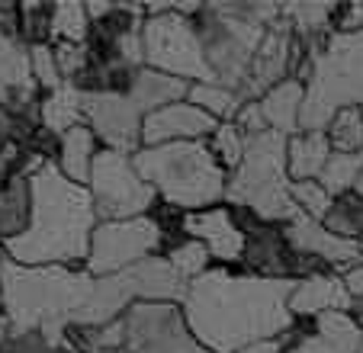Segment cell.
<instances>
[{"instance_id": "18", "label": "cell", "mask_w": 363, "mask_h": 353, "mask_svg": "<svg viewBox=\"0 0 363 353\" xmlns=\"http://www.w3.org/2000/svg\"><path fill=\"white\" fill-rule=\"evenodd\" d=\"M29 225V174H16L0 184V245L13 241Z\"/></svg>"}, {"instance_id": "21", "label": "cell", "mask_w": 363, "mask_h": 353, "mask_svg": "<svg viewBox=\"0 0 363 353\" xmlns=\"http://www.w3.org/2000/svg\"><path fill=\"white\" fill-rule=\"evenodd\" d=\"M325 138H328L335 155H357L363 151V109L344 106L325 123Z\"/></svg>"}, {"instance_id": "10", "label": "cell", "mask_w": 363, "mask_h": 353, "mask_svg": "<svg viewBox=\"0 0 363 353\" xmlns=\"http://www.w3.org/2000/svg\"><path fill=\"white\" fill-rule=\"evenodd\" d=\"M84 125L106 151L135 155L142 148V116L125 94H84Z\"/></svg>"}, {"instance_id": "14", "label": "cell", "mask_w": 363, "mask_h": 353, "mask_svg": "<svg viewBox=\"0 0 363 353\" xmlns=\"http://www.w3.org/2000/svg\"><path fill=\"white\" fill-rule=\"evenodd\" d=\"M186 90H190L186 81H177V77L161 74V71H151V68H138L132 74L129 87H125V100L138 109V116H148L161 106L186 100Z\"/></svg>"}, {"instance_id": "28", "label": "cell", "mask_w": 363, "mask_h": 353, "mask_svg": "<svg viewBox=\"0 0 363 353\" xmlns=\"http://www.w3.org/2000/svg\"><path fill=\"white\" fill-rule=\"evenodd\" d=\"M289 199H293L296 212L299 215H308L322 222L325 212L331 209V196L325 193V186L318 180H299V184H289Z\"/></svg>"}, {"instance_id": "29", "label": "cell", "mask_w": 363, "mask_h": 353, "mask_svg": "<svg viewBox=\"0 0 363 353\" xmlns=\"http://www.w3.org/2000/svg\"><path fill=\"white\" fill-rule=\"evenodd\" d=\"M48 20H52V4H20V42L23 45H42V42H48Z\"/></svg>"}, {"instance_id": "16", "label": "cell", "mask_w": 363, "mask_h": 353, "mask_svg": "<svg viewBox=\"0 0 363 353\" xmlns=\"http://www.w3.org/2000/svg\"><path fill=\"white\" fill-rule=\"evenodd\" d=\"M331 157V145L325 132H296L286 138V176L289 184L318 180L322 167Z\"/></svg>"}, {"instance_id": "13", "label": "cell", "mask_w": 363, "mask_h": 353, "mask_svg": "<svg viewBox=\"0 0 363 353\" xmlns=\"http://www.w3.org/2000/svg\"><path fill=\"white\" fill-rule=\"evenodd\" d=\"M257 103V113H261L264 125L277 135H296L302 129V103H306V84L296 81V77H286L277 87H270L267 94Z\"/></svg>"}, {"instance_id": "5", "label": "cell", "mask_w": 363, "mask_h": 353, "mask_svg": "<svg viewBox=\"0 0 363 353\" xmlns=\"http://www.w3.org/2000/svg\"><path fill=\"white\" fill-rule=\"evenodd\" d=\"M225 199L264 225H286L296 215L286 176V135L270 129L245 135V157L228 174Z\"/></svg>"}, {"instance_id": "26", "label": "cell", "mask_w": 363, "mask_h": 353, "mask_svg": "<svg viewBox=\"0 0 363 353\" xmlns=\"http://www.w3.org/2000/svg\"><path fill=\"white\" fill-rule=\"evenodd\" d=\"M71 350L68 337H48L42 331H13L10 327L7 337L0 340V353H65Z\"/></svg>"}, {"instance_id": "15", "label": "cell", "mask_w": 363, "mask_h": 353, "mask_svg": "<svg viewBox=\"0 0 363 353\" xmlns=\"http://www.w3.org/2000/svg\"><path fill=\"white\" fill-rule=\"evenodd\" d=\"M96 151H100V142H96L94 132L81 123V125H74V129H68L65 135H58V148H55L52 164L68 176L71 184L87 186L90 170H94V161H96Z\"/></svg>"}, {"instance_id": "24", "label": "cell", "mask_w": 363, "mask_h": 353, "mask_svg": "<svg viewBox=\"0 0 363 353\" xmlns=\"http://www.w3.org/2000/svg\"><path fill=\"white\" fill-rule=\"evenodd\" d=\"M164 260L174 267V273H177L180 279H186V283H193V279L203 276V273L213 267L209 251H206L199 241H193V238H177L164 251Z\"/></svg>"}, {"instance_id": "22", "label": "cell", "mask_w": 363, "mask_h": 353, "mask_svg": "<svg viewBox=\"0 0 363 353\" xmlns=\"http://www.w3.org/2000/svg\"><path fill=\"white\" fill-rule=\"evenodd\" d=\"M322 225L344 241H357L363 235V199L357 193H344V196L331 199V209L325 212Z\"/></svg>"}, {"instance_id": "33", "label": "cell", "mask_w": 363, "mask_h": 353, "mask_svg": "<svg viewBox=\"0 0 363 353\" xmlns=\"http://www.w3.org/2000/svg\"><path fill=\"white\" fill-rule=\"evenodd\" d=\"M357 251L363 254V235H360V238H357Z\"/></svg>"}, {"instance_id": "25", "label": "cell", "mask_w": 363, "mask_h": 353, "mask_svg": "<svg viewBox=\"0 0 363 353\" xmlns=\"http://www.w3.org/2000/svg\"><path fill=\"white\" fill-rule=\"evenodd\" d=\"M206 145H209V151L216 155V161H219V167L225 174H232L241 164V157H245V132L235 123H219L213 135L206 138Z\"/></svg>"}, {"instance_id": "6", "label": "cell", "mask_w": 363, "mask_h": 353, "mask_svg": "<svg viewBox=\"0 0 363 353\" xmlns=\"http://www.w3.org/2000/svg\"><path fill=\"white\" fill-rule=\"evenodd\" d=\"M142 10H145V23H142L145 68L171 74L186 84H219L213 77L209 62H206L193 16L177 13L174 4H158V7H142Z\"/></svg>"}, {"instance_id": "27", "label": "cell", "mask_w": 363, "mask_h": 353, "mask_svg": "<svg viewBox=\"0 0 363 353\" xmlns=\"http://www.w3.org/2000/svg\"><path fill=\"white\" fill-rule=\"evenodd\" d=\"M26 58H29V77H33V84L42 90V94L62 87V74H58L55 48H52V42L26 45Z\"/></svg>"}, {"instance_id": "32", "label": "cell", "mask_w": 363, "mask_h": 353, "mask_svg": "<svg viewBox=\"0 0 363 353\" xmlns=\"http://www.w3.org/2000/svg\"><path fill=\"white\" fill-rule=\"evenodd\" d=\"M354 193H357V196L363 199V170H360V176H357V184H354Z\"/></svg>"}, {"instance_id": "11", "label": "cell", "mask_w": 363, "mask_h": 353, "mask_svg": "<svg viewBox=\"0 0 363 353\" xmlns=\"http://www.w3.org/2000/svg\"><path fill=\"white\" fill-rule=\"evenodd\" d=\"M216 125L219 123L209 113L180 100L142 116V148L174 145V142H206L216 132Z\"/></svg>"}, {"instance_id": "34", "label": "cell", "mask_w": 363, "mask_h": 353, "mask_svg": "<svg viewBox=\"0 0 363 353\" xmlns=\"http://www.w3.org/2000/svg\"><path fill=\"white\" fill-rule=\"evenodd\" d=\"M65 353H77V350H65Z\"/></svg>"}, {"instance_id": "8", "label": "cell", "mask_w": 363, "mask_h": 353, "mask_svg": "<svg viewBox=\"0 0 363 353\" xmlns=\"http://www.w3.org/2000/svg\"><path fill=\"white\" fill-rule=\"evenodd\" d=\"M87 193L94 199L96 222H123V218L151 215L158 196L142 174L132 164V155H119V151H96L94 170L87 180Z\"/></svg>"}, {"instance_id": "4", "label": "cell", "mask_w": 363, "mask_h": 353, "mask_svg": "<svg viewBox=\"0 0 363 353\" xmlns=\"http://www.w3.org/2000/svg\"><path fill=\"white\" fill-rule=\"evenodd\" d=\"M132 164L142 180L155 190L161 206L180 212H199L219 206L225 199L228 174L219 167L216 155L206 142H174L138 148Z\"/></svg>"}, {"instance_id": "35", "label": "cell", "mask_w": 363, "mask_h": 353, "mask_svg": "<svg viewBox=\"0 0 363 353\" xmlns=\"http://www.w3.org/2000/svg\"><path fill=\"white\" fill-rule=\"evenodd\" d=\"M360 353H363V344H360Z\"/></svg>"}, {"instance_id": "36", "label": "cell", "mask_w": 363, "mask_h": 353, "mask_svg": "<svg viewBox=\"0 0 363 353\" xmlns=\"http://www.w3.org/2000/svg\"><path fill=\"white\" fill-rule=\"evenodd\" d=\"M360 109H363V106H360Z\"/></svg>"}, {"instance_id": "9", "label": "cell", "mask_w": 363, "mask_h": 353, "mask_svg": "<svg viewBox=\"0 0 363 353\" xmlns=\"http://www.w3.org/2000/svg\"><path fill=\"white\" fill-rule=\"evenodd\" d=\"M184 238H193L209 251V260L219 267H238L245 254V212L232 206H209L180 215Z\"/></svg>"}, {"instance_id": "12", "label": "cell", "mask_w": 363, "mask_h": 353, "mask_svg": "<svg viewBox=\"0 0 363 353\" xmlns=\"http://www.w3.org/2000/svg\"><path fill=\"white\" fill-rule=\"evenodd\" d=\"M350 296L344 289L337 273H308V276L293 279L289 289V315L293 318H318L325 312H347L350 308Z\"/></svg>"}, {"instance_id": "20", "label": "cell", "mask_w": 363, "mask_h": 353, "mask_svg": "<svg viewBox=\"0 0 363 353\" xmlns=\"http://www.w3.org/2000/svg\"><path fill=\"white\" fill-rule=\"evenodd\" d=\"M90 39V16L84 4L65 0V4H52V20H48V42H71L81 45Z\"/></svg>"}, {"instance_id": "3", "label": "cell", "mask_w": 363, "mask_h": 353, "mask_svg": "<svg viewBox=\"0 0 363 353\" xmlns=\"http://www.w3.org/2000/svg\"><path fill=\"white\" fill-rule=\"evenodd\" d=\"M94 286L84 267H23L0 257L4 318L13 331H42L65 340Z\"/></svg>"}, {"instance_id": "19", "label": "cell", "mask_w": 363, "mask_h": 353, "mask_svg": "<svg viewBox=\"0 0 363 353\" xmlns=\"http://www.w3.org/2000/svg\"><path fill=\"white\" fill-rule=\"evenodd\" d=\"M186 103H193L196 109L209 113L216 123H232L235 113L245 106L241 94H235L232 87H225V84H190Z\"/></svg>"}, {"instance_id": "17", "label": "cell", "mask_w": 363, "mask_h": 353, "mask_svg": "<svg viewBox=\"0 0 363 353\" xmlns=\"http://www.w3.org/2000/svg\"><path fill=\"white\" fill-rule=\"evenodd\" d=\"M84 123V94L71 84L42 94L39 103V129H45L48 135H65L68 129Z\"/></svg>"}, {"instance_id": "1", "label": "cell", "mask_w": 363, "mask_h": 353, "mask_svg": "<svg viewBox=\"0 0 363 353\" xmlns=\"http://www.w3.org/2000/svg\"><path fill=\"white\" fill-rule=\"evenodd\" d=\"M289 289L293 279L209 267L186 286L180 315L193 340L209 353H241L251 344L283 337L293 327Z\"/></svg>"}, {"instance_id": "7", "label": "cell", "mask_w": 363, "mask_h": 353, "mask_svg": "<svg viewBox=\"0 0 363 353\" xmlns=\"http://www.w3.org/2000/svg\"><path fill=\"white\" fill-rule=\"evenodd\" d=\"M167 238L171 235L155 215L123 218V222H96L94 235H90L87 257H84V270L94 279L123 273L129 267L142 264V260L155 257V254H164Z\"/></svg>"}, {"instance_id": "2", "label": "cell", "mask_w": 363, "mask_h": 353, "mask_svg": "<svg viewBox=\"0 0 363 353\" xmlns=\"http://www.w3.org/2000/svg\"><path fill=\"white\" fill-rule=\"evenodd\" d=\"M96 212L87 186L71 184L52 161L29 174V225L4 241L7 260L23 267H84Z\"/></svg>"}, {"instance_id": "30", "label": "cell", "mask_w": 363, "mask_h": 353, "mask_svg": "<svg viewBox=\"0 0 363 353\" xmlns=\"http://www.w3.org/2000/svg\"><path fill=\"white\" fill-rule=\"evenodd\" d=\"M341 283L350 299H363V264H354L341 273Z\"/></svg>"}, {"instance_id": "31", "label": "cell", "mask_w": 363, "mask_h": 353, "mask_svg": "<svg viewBox=\"0 0 363 353\" xmlns=\"http://www.w3.org/2000/svg\"><path fill=\"white\" fill-rule=\"evenodd\" d=\"M280 337L277 340H261V344H251V347H245L241 353H280Z\"/></svg>"}, {"instance_id": "23", "label": "cell", "mask_w": 363, "mask_h": 353, "mask_svg": "<svg viewBox=\"0 0 363 353\" xmlns=\"http://www.w3.org/2000/svg\"><path fill=\"white\" fill-rule=\"evenodd\" d=\"M360 170H363V151H357V155H335V151H331L328 164H325L322 174H318V184L325 186V193H328L331 199L344 196V193H354V184H357V176H360Z\"/></svg>"}]
</instances>
